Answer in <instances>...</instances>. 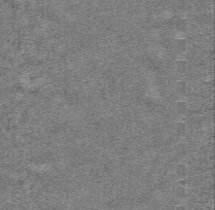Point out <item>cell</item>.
<instances>
[{
    "label": "cell",
    "mask_w": 215,
    "mask_h": 210,
    "mask_svg": "<svg viewBox=\"0 0 215 210\" xmlns=\"http://www.w3.org/2000/svg\"><path fill=\"white\" fill-rule=\"evenodd\" d=\"M186 171H187V169H186V167H185L183 164L177 165L176 168H175L176 175H178L179 177H183L184 175H186Z\"/></svg>",
    "instance_id": "cell-1"
},
{
    "label": "cell",
    "mask_w": 215,
    "mask_h": 210,
    "mask_svg": "<svg viewBox=\"0 0 215 210\" xmlns=\"http://www.w3.org/2000/svg\"><path fill=\"white\" fill-rule=\"evenodd\" d=\"M175 47L178 51H183L185 49H186V41L182 38L177 39L175 41Z\"/></svg>",
    "instance_id": "cell-2"
},
{
    "label": "cell",
    "mask_w": 215,
    "mask_h": 210,
    "mask_svg": "<svg viewBox=\"0 0 215 210\" xmlns=\"http://www.w3.org/2000/svg\"><path fill=\"white\" fill-rule=\"evenodd\" d=\"M186 110H187V105L185 102L179 101L176 103V111L178 113H184Z\"/></svg>",
    "instance_id": "cell-3"
},
{
    "label": "cell",
    "mask_w": 215,
    "mask_h": 210,
    "mask_svg": "<svg viewBox=\"0 0 215 210\" xmlns=\"http://www.w3.org/2000/svg\"><path fill=\"white\" fill-rule=\"evenodd\" d=\"M187 68V64H186V62L183 61V60H179V61H177V63H176V70L178 72H184L185 70H186Z\"/></svg>",
    "instance_id": "cell-4"
},
{
    "label": "cell",
    "mask_w": 215,
    "mask_h": 210,
    "mask_svg": "<svg viewBox=\"0 0 215 210\" xmlns=\"http://www.w3.org/2000/svg\"><path fill=\"white\" fill-rule=\"evenodd\" d=\"M175 152L178 156H184V154L186 153V147H185L183 143H179V144H177L175 147Z\"/></svg>",
    "instance_id": "cell-5"
},
{
    "label": "cell",
    "mask_w": 215,
    "mask_h": 210,
    "mask_svg": "<svg viewBox=\"0 0 215 210\" xmlns=\"http://www.w3.org/2000/svg\"><path fill=\"white\" fill-rule=\"evenodd\" d=\"M175 130H176V132L179 135H182V134L185 133V132H186V125H185L184 123H181V121H180V123H178V124L176 125Z\"/></svg>",
    "instance_id": "cell-6"
},
{
    "label": "cell",
    "mask_w": 215,
    "mask_h": 210,
    "mask_svg": "<svg viewBox=\"0 0 215 210\" xmlns=\"http://www.w3.org/2000/svg\"><path fill=\"white\" fill-rule=\"evenodd\" d=\"M176 91H177V93H179V94H183L185 90H186V83H185L184 82H178L176 83Z\"/></svg>",
    "instance_id": "cell-7"
},
{
    "label": "cell",
    "mask_w": 215,
    "mask_h": 210,
    "mask_svg": "<svg viewBox=\"0 0 215 210\" xmlns=\"http://www.w3.org/2000/svg\"><path fill=\"white\" fill-rule=\"evenodd\" d=\"M176 196L178 198H184L186 196V190H185L184 186H178L176 189Z\"/></svg>",
    "instance_id": "cell-8"
},
{
    "label": "cell",
    "mask_w": 215,
    "mask_h": 210,
    "mask_svg": "<svg viewBox=\"0 0 215 210\" xmlns=\"http://www.w3.org/2000/svg\"><path fill=\"white\" fill-rule=\"evenodd\" d=\"M176 27H177V29H178V30H180V31L185 30V29H186V27H187L186 21H184V20H179L178 22H177Z\"/></svg>",
    "instance_id": "cell-9"
},
{
    "label": "cell",
    "mask_w": 215,
    "mask_h": 210,
    "mask_svg": "<svg viewBox=\"0 0 215 210\" xmlns=\"http://www.w3.org/2000/svg\"><path fill=\"white\" fill-rule=\"evenodd\" d=\"M185 5H186V0H176V6L178 8H184Z\"/></svg>",
    "instance_id": "cell-10"
},
{
    "label": "cell",
    "mask_w": 215,
    "mask_h": 210,
    "mask_svg": "<svg viewBox=\"0 0 215 210\" xmlns=\"http://www.w3.org/2000/svg\"><path fill=\"white\" fill-rule=\"evenodd\" d=\"M175 210H186V208H185L184 206H181V205H179V206H177Z\"/></svg>",
    "instance_id": "cell-11"
}]
</instances>
